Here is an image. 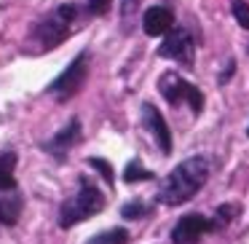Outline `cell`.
<instances>
[{"mask_svg": "<svg viewBox=\"0 0 249 244\" xmlns=\"http://www.w3.org/2000/svg\"><path fill=\"white\" fill-rule=\"evenodd\" d=\"M209 180V158L206 156H190L179 161L172 172L163 177L158 188V201L166 206H179L190 201Z\"/></svg>", "mask_w": 249, "mask_h": 244, "instance_id": "6da1fadb", "label": "cell"}, {"mask_svg": "<svg viewBox=\"0 0 249 244\" xmlns=\"http://www.w3.org/2000/svg\"><path fill=\"white\" fill-rule=\"evenodd\" d=\"M105 209V193L89 177L78 180V190L59 206V228H72Z\"/></svg>", "mask_w": 249, "mask_h": 244, "instance_id": "7a4b0ae2", "label": "cell"}, {"mask_svg": "<svg viewBox=\"0 0 249 244\" xmlns=\"http://www.w3.org/2000/svg\"><path fill=\"white\" fill-rule=\"evenodd\" d=\"M78 17V8L72 3H65V6H56L51 14H46L33 30V38L38 40L43 49H56L62 40L70 35V27Z\"/></svg>", "mask_w": 249, "mask_h": 244, "instance_id": "3957f363", "label": "cell"}, {"mask_svg": "<svg viewBox=\"0 0 249 244\" xmlns=\"http://www.w3.org/2000/svg\"><path fill=\"white\" fill-rule=\"evenodd\" d=\"M89 59H91V54H89V51H81V54H78L75 59H72L70 65H67L65 70L59 73V78H54V81L49 83V89H46V92L54 94L59 102L72 99V97H75V94L83 89V83H86Z\"/></svg>", "mask_w": 249, "mask_h": 244, "instance_id": "277c9868", "label": "cell"}, {"mask_svg": "<svg viewBox=\"0 0 249 244\" xmlns=\"http://www.w3.org/2000/svg\"><path fill=\"white\" fill-rule=\"evenodd\" d=\"M158 92L163 94V99H166L172 108L188 102L196 115L204 110V94H201V89L193 86V83H188L185 78H179L177 73H163L161 81H158Z\"/></svg>", "mask_w": 249, "mask_h": 244, "instance_id": "5b68a950", "label": "cell"}, {"mask_svg": "<svg viewBox=\"0 0 249 244\" xmlns=\"http://www.w3.org/2000/svg\"><path fill=\"white\" fill-rule=\"evenodd\" d=\"M158 54H161L163 59H174V62H179V65H185V67H193V62H196V46H193L190 33L185 27H172L166 33V38H163Z\"/></svg>", "mask_w": 249, "mask_h": 244, "instance_id": "8992f818", "label": "cell"}, {"mask_svg": "<svg viewBox=\"0 0 249 244\" xmlns=\"http://www.w3.org/2000/svg\"><path fill=\"white\" fill-rule=\"evenodd\" d=\"M212 231V220L198 212H190V215H182L177 220V225L172 228V244H196L201 236Z\"/></svg>", "mask_w": 249, "mask_h": 244, "instance_id": "52a82bcc", "label": "cell"}, {"mask_svg": "<svg viewBox=\"0 0 249 244\" xmlns=\"http://www.w3.org/2000/svg\"><path fill=\"white\" fill-rule=\"evenodd\" d=\"M142 124L150 131L153 140L158 142V150H161L163 156H169V153H172V129H169L166 118L161 115V110H158L156 105H150V102L142 105Z\"/></svg>", "mask_w": 249, "mask_h": 244, "instance_id": "ba28073f", "label": "cell"}, {"mask_svg": "<svg viewBox=\"0 0 249 244\" xmlns=\"http://www.w3.org/2000/svg\"><path fill=\"white\" fill-rule=\"evenodd\" d=\"M78 142H81V118H72L70 124L62 126V129L56 131L49 142H43L40 148H43L46 153H51V156H56V158H65L67 150H70L72 145H78Z\"/></svg>", "mask_w": 249, "mask_h": 244, "instance_id": "9c48e42d", "label": "cell"}, {"mask_svg": "<svg viewBox=\"0 0 249 244\" xmlns=\"http://www.w3.org/2000/svg\"><path fill=\"white\" fill-rule=\"evenodd\" d=\"M172 27H174V14H172V8H166V6H150L145 11V17H142V30H145V35H150V38L166 35Z\"/></svg>", "mask_w": 249, "mask_h": 244, "instance_id": "30bf717a", "label": "cell"}, {"mask_svg": "<svg viewBox=\"0 0 249 244\" xmlns=\"http://www.w3.org/2000/svg\"><path fill=\"white\" fill-rule=\"evenodd\" d=\"M24 199L17 188L14 190H0V223L3 225H17L19 215H22Z\"/></svg>", "mask_w": 249, "mask_h": 244, "instance_id": "8fae6325", "label": "cell"}, {"mask_svg": "<svg viewBox=\"0 0 249 244\" xmlns=\"http://www.w3.org/2000/svg\"><path fill=\"white\" fill-rule=\"evenodd\" d=\"M17 153L14 150H3L0 153V190H14L17 188Z\"/></svg>", "mask_w": 249, "mask_h": 244, "instance_id": "7c38bea8", "label": "cell"}, {"mask_svg": "<svg viewBox=\"0 0 249 244\" xmlns=\"http://www.w3.org/2000/svg\"><path fill=\"white\" fill-rule=\"evenodd\" d=\"M86 244H129V231L126 228H107V231H99L89 239Z\"/></svg>", "mask_w": 249, "mask_h": 244, "instance_id": "4fadbf2b", "label": "cell"}, {"mask_svg": "<svg viewBox=\"0 0 249 244\" xmlns=\"http://www.w3.org/2000/svg\"><path fill=\"white\" fill-rule=\"evenodd\" d=\"M156 174L150 172V169H145L142 167V161L140 158H131L129 164H126V172H124V180L129 185H134V183H145V180H153Z\"/></svg>", "mask_w": 249, "mask_h": 244, "instance_id": "5bb4252c", "label": "cell"}, {"mask_svg": "<svg viewBox=\"0 0 249 244\" xmlns=\"http://www.w3.org/2000/svg\"><path fill=\"white\" fill-rule=\"evenodd\" d=\"M236 212H238L236 204H220L214 212V217H212V231H222V228L236 217Z\"/></svg>", "mask_w": 249, "mask_h": 244, "instance_id": "9a60e30c", "label": "cell"}, {"mask_svg": "<svg viewBox=\"0 0 249 244\" xmlns=\"http://www.w3.org/2000/svg\"><path fill=\"white\" fill-rule=\"evenodd\" d=\"M145 215H150V209H147V204L140 199H134V201L121 206V217H126V220H140V217H145Z\"/></svg>", "mask_w": 249, "mask_h": 244, "instance_id": "2e32d148", "label": "cell"}, {"mask_svg": "<svg viewBox=\"0 0 249 244\" xmlns=\"http://www.w3.org/2000/svg\"><path fill=\"white\" fill-rule=\"evenodd\" d=\"M89 164H91V167L97 169V172L102 174L105 180H107V185H113V180H115V172H113V164H110V161H105V158H99V156L89 158Z\"/></svg>", "mask_w": 249, "mask_h": 244, "instance_id": "e0dca14e", "label": "cell"}, {"mask_svg": "<svg viewBox=\"0 0 249 244\" xmlns=\"http://www.w3.org/2000/svg\"><path fill=\"white\" fill-rule=\"evenodd\" d=\"M231 11H233V17H236V22L241 24L244 30H249V6L247 3H244V0H233Z\"/></svg>", "mask_w": 249, "mask_h": 244, "instance_id": "ac0fdd59", "label": "cell"}, {"mask_svg": "<svg viewBox=\"0 0 249 244\" xmlns=\"http://www.w3.org/2000/svg\"><path fill=\"white\" fill-rule=\"evenodd\" d=\"M110 3H113V0H89V14H94V17H102V14L110 8Z\"/></svg>", "mask_w": 249, "mask_h": 244, "instance_id": "d6986e66", "label": "cell"}, {"mask_svg": "<svg viewBox=\"0 0 249 244\" xmlns=\"http://www.w3.org/2000/svg\"><path fill=\"white\" fill-rule=\"evenodd\" d=\"M233 70H236V62H228V67H225V73H222V78H220V83H228V78L233 75Z\"/></svg>", "mask_w": 249, "mask_h": 244, "instance_id": "ffe728a7", "label": "cell"}, {"mask_svg": "<svg viewBox=\"0 0 249 244\" xmlns=\"http://www.w3.org/2000/svg\"><path fill=\"white\" fill-rule=\"evenodd\" d=\"M247 134H249V131H247Z\"/></svg>", "mask_w": 249, "mask_h": 244, "instance_id": "44dd1931", "label": "cell"}]
</instances>
